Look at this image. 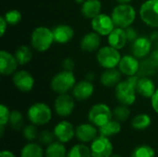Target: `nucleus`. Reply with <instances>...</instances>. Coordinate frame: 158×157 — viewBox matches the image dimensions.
Here are the masks:
<instances>
[{
	"instance_id": "1",
	"label": "nucleus",
	"mask_w": 158,
	"mask_h": 157,
	"mask_svg": "<svg viewBox=\"0 0 158 157\" xmlns=\"http://www.w3.org/2000/svg\"><path fill=\"white\" fill-rule=\"evenodd\" d=\"M111 18L116 25L122 29H126L134 22L136 19V11L130 4H118L111 13Z\"/></svg>"
},
{
	"instance_id": "2",
	"label": "nucleus",
	"mask_w": 158,
	"mask_h": 157,
	"mask_svg": "<svg viewBox=\"0 0 158 157\" xmlns=\"http://www.w3.org/2000/svg\"><path fill=\"white\" fill-rule=\"evenodd\" d=\"M55 42L52 30L40 26L35 28L31 35V44L38 52L47 51Z\"/></svg>"
},
{
	"instance_id": "3",
	"label": "nucleus",
	"mask_w": 158,
	"mask_h": 157,
	"mask_svg": "<svg viewBox=\"0 0 158 157\" xmlns=\"http://www.w3.org/2000/svg\"><path fill=\"white\" fill-rule=\"evenodd\" d=\"M27 117L31 124L35 126H43L51 120L52 110L50 106L44 103H35L29 107Z\"/></svg>"
},
{
	"instance_id": "4",
	"label": "nucleus",
	"mask_w": 158,
	"mask_h": 157,
	"mask_svg": "<svg viewBox=\"0 0 158 157\" xmlns=\"http://www.w3.org/2000/svg\"><path fill=\"white\" fill-rule=\"evenodd\" d=\"M76 79L73 71L63 70L56 73L51 80L52 90L58 93H67L69 91L72 90L76 84Z\"/></svg>"
},
{
	"instance_id": "5",
	"label": "nucleus",
	"mask_w": 158,
	"mask_h": 157,
	"mask_svg": "<svg viewBox=\"0 0 158 157\" xmlns=\"http://www.w3.org/2000/svg\"><path fill=\"white\" fill-rule=\"evenodd\" d=\"M121 57L122 56H120L118 50L110 46L109 44L101 47L96 55L99 65L105 69L116 68L117 67H118Z\"/></svg>"
},
{
	"instance_id": "6",
	"label": "nucleus",
	"mask_w": 158,
	"mask_h": 157,
	"mask_svg": "<svg viewBox=\"0 0 158 157\" xmlns=\"http://www.w3.org/2000/svg\"><path fill=\"white\" fill-rule=\"evenodd\" d=\"M113 118V112L110 107L106 104H96L91 107L88 112V119L89 121L96 126L97 128H101L107 122H109Z\"/></svg>"
},
{
	"instance_id": "7",
	"label": "nucleus",
	"mask_w": 158,
	"mask_h": 157,
	"mask_svg": "<svg viewBox=\"0 0 158 157\" xmlns=\"http://www.w3.org/2000/svg\"><path fill=\"white\" fill-rule=\"evenodd\" d=\"M136 88L127 80L120 81L115 88V95L117 100L125 105H131L136 101Z\"/></svg>"
},
{
	"instance_id": "8",
	"label": "nucleus",
	"mask_w": 158,
	"mask_h": 157,
	"mask_svg": "<svg viewBox=\"0 0 158 157\" xmlns=\"http://www.w3.org/2000/svg\"><path fill=\"white\" fill-rule=\"evenodd\" d=\"M139 13L147 26L158 28V0H147L143 3Z\"/></svg>"
},
{
	"instance_id": "9",
	"label": "nucleus",
	"mask_w": 158,
	"mask_h": 157,
	"mask_svg": "<svg viewBox=\"0 0 158 157\" xmlns=\"http://www.w3.org/2000/svg\"><path fill=\"white\" fill-rule=\"evenodd\" d=\"M92 157H111L113 155V144L108 137L97 136L90 145Z\"/></svg>"
},
{
	"instance_id": "10",
	"label": "nucleus",
	"mask_w": 158,
	"mask_h": 157,
	"mask_svg": "<svg viewBox=\"0 0 158 157\" xmlns=\"http://www.w3.org/2000/svg\"><path fill=\"white\" fill-rule=\"evenodd\" d=\"M92 28L94 31L102 36H108L109 33L116 28V25L111 18L106 14L100 13L92 19Z\"/></svg>"
},
{
	"instance_id": "11",
	"label": "nucleus",
	"mask_w": 158,
	"mask_h": 157,
	"mask_svg": "<svg viewBox=\"0 0 158 157\" xmlns=\"http://www.w3.org/2000/svg\"><path fill=\"white\" fill-rule=\"evenodd\" d=\"M55 111L61 118H67L70 116L75 108V102L73 97L68 93L58 94L55 100Z\"/></svg>"
},
{
	"instance_id": "12",
	"label": "nucleus",
	"mask_w": 158,
	"mask_h": 157,
	"mask_svg": "<svg viewBox=\"0 0 158 157\" xmlns=\"http://www.w3.org/2000/svg\"><path fill=\"white\" fill-rule=\"evenodd\" d=\"M12 81L15 87L23 93H29L34 87V79L27 70L16 71L12 76Z\"/></svg>"
},
{
	"instance_id": "13",
	"label": "nucleus",
	"mask_w": 158,
	"mask_h": 157,
	"mask_svg": "<svg viewBox=\"0 0 158 157\" xmlns=\"http://www.w3.org/2000/svg\"><path fill=\"white\" fill-rule=\"evenodd\" d=\"M53 132L56 139L62 143H69L74 138V136H76L73 125L67 120H62L58 122L55 126Z\"/></svg>"
},
{
	"instance_id": "14",
	"label": "nucleus",
	"mask_w": 158,
	"mask_h": 157,
	"mask_svg": "<svg viewBox=\"0 0 158 157\" xmlns=\"http://www.w3.org/2000/svg\"><path fill=\"white\" fill-rule=\"evenodd\" d=\"M18 61L15 55H12L8 51H0V72L4 76L13 75L18 68Z\"/></svg>"
},
{
	"instance_id": "15",
	"label": "nucleus",
	"mask_w": 158,
	"mask_h": 157,
	"mask_svg": "<svg viewBox=\"0 0 158 157\" xmlns=\"http://www.w3.org/2000/svg\"><path fill=\"white\" fill-rule=\"evenodd\" d=\"M141 62L138 60L137 57L134 56L127 55L121 57L120 62L118 64V69L119 71L128 77L137 75L140 69Z\"/></svg>"
},
{
	"instance_id": "16",
	"label": "nucleus",
	"mask_w": 158,
	"mask_h": 157,
	"mask_svg": "<svg viewBox=\"0 0 158 157\" xmlns=\"http://www.w3.org/2000/svg\"><path fill=\"white\" fill-rule=\"evenodd\" d=\"M98 132L99 130L92 123H83L75 129L76 137L82 143H92L98 136Z\"/></svg>"
},
{
	"instance_id": "17",
	"label": "nucleus",
	"mask_w": 158,
	"mask_h": 157,
	"mask_svg": "<svg viewBox=\"0 0 158 157\" xmlns=\"http://www.w3.org/2000/svg\"><path fill=\"white\" fill-rule=\"evenodd\" d=\"M94 92V86L92 81L85 80L79 81L72 89L73 97L78 101H85L89 99Z\"/></svg>"
},
{
	"instance_id": "18",
	"label": "nucleus",
	"mask_w": 158,
	"mask_h": 157,
	"mask_svg": "<svg viewBox=\"0 0 158 157\" xmlns=\"http://www.w3.org/2000/svg\"><path fill=\"white\" fill-rule=\"evenodd\" d=\"M152 49V41L151 39L142 36L138 37L131 45V51L135 57L144 58L146 57Z\"/></svg>"
},
{
	"instance_id": "19",
	"label": "nucleus",
	"mask_w": 158,
	"mask_h": 157,
	"mask_svg": "<svg viewBox=\"0 0 158 157\" xmlns=\"http://www.w3.org/2000/svg\"><path fill=\"white\" fill-rule=\"evenodd\" d=\"M54 40L57 43H67L72 40L74 36V30L67 24H59L53 30Z\"/></svg>"
},
{
	"instance_id": "20",
	"label": "nucleus",
	"mask_w": 158,
	"mask_h": 157,
	"mask_svg": "<svg viewBox=\"0 0 158 157\" xmlns=\"http://www.w3.org/2000/svg\"><path fill=\"white\" fill-rule=\"evenodd\" d=\"M107 42L110 46L118 50L122 49L128 42L125 29L116 27L107 36Z\"/></svg>"
},
{
	"instance_id": "21",
	"label": "nucleus",
	"mask_w": 158,
	"mask_h": 157,
	"mask_svg": "<svg viewBox=\"0 0 158 157\" xmlns=\"http://www.w3.org/2000/svg\"><path fill=\"white\" fill-rule=\"evenodd\" d=\"M156 84L149 77H140L136 85V92L144 98H152L156 93Z\"/></svg>"
},
{
	"instance_id": "22",
	"label": "nucleus",
	"mask_w": 158,
	"mask_h": 157,
	"mask_svg": "<svg viewBox=\"0 0 158 157\" xmlns=\"http://www.w3.org/2000/svg\"><path fill=\"white\" fill-rule=\"evenodd\" d=\"M100 43V35L95 31H91L82 37L81 41V48L85 52H94L99 48Z\"/></svg>"
},
{
	"instance_id": "23",
	"label": "nucleus",
	"mask_w": 158,
	"mask_h": 157,
	"mask_svg": "<svg viewBox=\"0 0 158 157\" xmlns=\"http://www.w3.org/2000/svg\"><path fill=\"white\" fill-rule=\"evenodd\" d=\"M121 72L119 69L116 68H108L106 69L100 77L101 83L106 87H116L121 80Z\"/></svg>"
},
{
	"instance_id": "24",
	"label": "nucleus",
	"mask_w": 158,
	"mask_h": 157,
	"mask_svg": "<svg viewBox=\"0 0 158 157\" xmlns=\"http://www.w3.org/2000/svg\"><path fill=\"white\" fill-rule=\"evenodd\" d=\"M102 4L100 0H85L81 5V14L86 18L93 19L101 13Z\"/></svg>"
},
{
	"instance_id": "25",
	"label": "nucleus",
	"mask_w": 158,
	"mask_h": 157,
	"mask_svg": "<svg viewBox=\"0 0 158 157\" xmlns=\"http://www.w3.org/2000/svg\"><path fill=\"white\" fill-rule=\"evenodd\" d=\"M68 152L64 143L53 142L45 149V157H67Z\"/></svg>"
},
{
	"instance_id": "26",
	"label": "nucleus",
	"mask_w": 158,
	"mask_h": 157,
	"mask_svg": "<svg viewBox=\"0 0 158 157\" xmlns=\"http://www.w3.org/2000/svg\"><path fill=\"white\" fill-rule=\"evenodd\" d=\"M20 157H44V150L40 144L30 142L21 149Z\"/></svg>"
},
{
	"instance_id": "27",
	"label": "nucleus",
	"mask_w": 158,
	"mask_h": 157,
	"mask_svg": "<svg viewBox=\"0 0 158 157\" xmlns=\"http://www.w3.org/2000/svg\"><path fill=\"white\" fill-rule=\"evenodd\" d=\"M120 130H121V125H120L119 121L113 120V119H111L109 122H107L106 124H105L104 126L99 128L100 135L108 137V138L118 134L120 132Z\"/></svg>"
},
{
	"instance_id": "28",
	"label": "nucleus",
	"mask_w": 158,
	"mask_h": 157,
	"mask_svg": "<svg viewBox=\"0 0 158 157\" xmlns=\"http://www.w3.org/2000/svg\"><path fill=\"white\" fill-rule=\"evenodd\" d=\"M15 57L19 63V65L23 66L29 63L32 58V53L29 46L20 45L17 48L15 52Z\"/></svg>"
},
{
	"instance_id": "29",
	"label": "nucleus",
	"mask_w": 158,
	"mask_h": 157,
	"mask_svg": "<svg viewBox=\"0 0 158 157\" xmlns=\"http://www.w3.org/2000/svg\"><path fill=\"white\" fill-rule=\"evenodd\" d=\"M151 124H152L151 117L144 113L135 116L131 121V126L133 127V129L137 130H143L149 128Z\"/></svg>"
},
{
	"instance_id": "30",
	"label": "nucleus",
	"mask_w": 158,
	"mask_h": 157,
	"mask_svg": "<svg viewBox=\"0 0 158 157\" xmlns=\"http://www.w3.org/2000/svg\"><path fill=\"white\" fill-rule=\"evenodd\" d=\"M67 157H92L91 149L84 143H78L69 149Z\"/></svg>"
},
{
	"instance_id": "31",
	"label": "nucleus",
	"mask_w": 158,
	"mask_h": 157,
	"mask_svg": "<svg viewBox=\"0 0 158 157\" xmlns=\"http://www.w3.org/2000/svg\"><path fill=\"white\" fill-rule=\"evenodd\" d=\"M131 157H156V152L150 145L142 144L132 151Z\"/></svg>"
},
{
	"instance_id": "32",
	"label": "nucleus",
	"mask_w": 158,
	"mask_h": 157,
	"mask_svg": "<svg viewBox=\"0 0 158 157\" xmlns=\"http://www.w3.org/2000/svg\"><path fill=\"white\" fill-rule=\"evenodd\" d=\"M156 69L157 68L151 63L149 58H147L141 62L140 69H139V72L137 75L139 77H149L150 75L154 74Z\"/></svg>"
},
{
	"instance_id": "33",
	"label": "nucleus",
	"mask_w": 158,
	"mask_h": 157,
	"mask_svg": "<svg viewBox=\"0 0 158 157\" xmlns=\"http://www.w3.org/2000/svg\"><path fill=\"white\" fill-rule=\"evenodd\" d=\"M130 115H131V111L128 105H120L117 106L113 111V116L115 117L116 120L119 122L126 121L129 118Z\"/></svg>"
},
{
	"instance_id": "34",
	"label": "nucleus",
	"mask_w": 158,
	"mask_h": 157,
	"mask_svg": "<svg viewBox=\"0 0 158 157\" xmlns=\"http://www.w3.org/2000/svg\"><path fill=\"white\" fill-rule=\"evenodd\" d=\"M9 124L11 128L15 130H19L23 125V117L21 113L18 110H14L10 114Z\"/></svg>"
},
{
	"instance_id": "35",
	"label": "nucleus",
	"mask_w": 158,
	"mask_h": 157,
	"mask_svg": "<svg viewBox=\"0 0 158 157\" xmlns=\"http://www.w3.org/2000/svg\"><path fill=\"white\" fill-rule=\"evenodd\" d=\"M4 17H5L7 24L12 25V26L19 24L22 19V15H21L20 11L18 9H11V10L6 12Z\"/></svg>"
},
{
	"instance_id": "36",
	"label": "nucleus",
	"mask_w": 158,
	"mask_h": 157,
	"mask_svg": "<svg viewBox=\"0 0 158 157\" xmlns=\"http://www.w3.org/2000/svg\"><path fill=\"white\" fill-rule=\"evenodd\" d=\"M23 136L28 142H33L38 136L35 125L31 124V125L26 126L23 129Z\"/></svg>"
},
{
	"instance_id": "37",
	"label": "nucleus",
	"mask_w": 158,
	"mask_h": 157,
	"mask_svg": "<svg viewBox=\"0 0 158 157\" xmlns=\"http://www.w3.org/2000/svg\"><path fill=\"white\" fill-rule=\"evenodd\" d=\"M55 135L54 132H51L49 130H43L39 135H38V140L39 142L44 144V145H49L50 143H52L54 142L55 139Z\"/></svg>"
},
{
	"instance_id": "38",
	"label": "nucleus",
	"mask_w": 158,
	"mask_h": 157,
	"mask_svg": "<svg viewBox=\"0 0 158 157\" xmlns=\"http://www.w3.org/2000/svg\"><path fill=\"white\" fill-rule=\"evenodd\" d=\"M11 112L9 111L8 107L2 104L0 105V126H6L9 122Z\"/></svg>"
},
{
	"instance_id": "39",
	"label": "nucleus",
	"mask_w": 158,
	"mask_h": 157,
	"mask_svg": "<svg viewBox=\"0 0 158 157\" xmlns=\"http://www.w3.org/2000/svg\"><path fill=\"white\" fill-rule=\"evenodd\" d=\"M125 31H126V34H127V38H128V41L133 43L137 38H138V34H137V31L134 28L132 27H128L125 29Z\"/></svg>"
},
{
	"instance_id": "40",
	"label": "nucleus",
	"mask_w": 158,
	"mask_h": 157,
	"mask_svg": "<svg viewBox=\"0 0 158 157\" xmlns=\"http://www.w3.org/2000/svg\"><path fill=\"white\" fill-rule=\"evenodd\" d=\"M62 67H63V70H68V71H72L75 68V62L72 58L70 57H67L63 60L62 63Z\"/></svg>"
},
{
	"instance_id": "41",
	"label": "nucleus",
	"mask_w": 158,
	"mask_h": 157,
	"mask_svg": "<svg viewBox=\"0 0 158 157\" xmlns=\"http://www.w3.org/2000/svg\"><path fill=\"white\" fill-rule=\"evenodd\" d=\"M149 60L156 68H158V42L156 43V48L150 54Z\"/></svg>"
},
{
	"instance_id": "42",
	"label": "nucleus",
	"mask_w": 158,
	"mask_h": 157,
	"mask_svg": "<svg viewBox=\"0 0 158 157\" xmlns=\"http://www.w3.org/2000/svg\"><path fill=\"white\" fill-rule=\"evenodd\" d=\"M151 105H152L154 111L158 115V89H156V93L151 98Z\"/></svg>"
},
{
	"instance_id": "43",
	"label": "nucleus",
	"mask_w": 158,
	"mask_h": 157,
	"mask_svg": "<svg viewBox=\"0 0 158 157\" xmlns=\"http://www.w3.org/2000/svg\"><path fill=\"white\" fill-rule=\"evenodd\" d=\"M7 25H8V24H7V22H6L5 17H4V15H2V16L0 17V35H1V37L4 36V34H5L6 31Z\"/></svg>"
},
{
	"instance_id": "44",
	"label": "nucleus",
	"mask_w": 158,
	"mask_h": 157,
	"mask_svg": "<svg viewBox=\"0 0 158 157\" xmlns=\"http://www.w3.org/2000/svg\"><path fill=\"white\" fill-rule=\"evenodd\" d=\"M0 157H17L11 151L8 150H3L0 153Z\"/></svg>"
},
{
	"instance_id": "45",
	"label": "nucleus",
	"mask_w": 158,
	"mask_h": 157,
	"mask_svg": "<svg viewBox=\"0 0 158 157\" xmlns=\"http://www.w3.org/2000/svg\"><path fill=\"white\" fill-rule=\"evenodd\" d=\"M151 41H158V31H155L151 35Z\"/></svg>"
},
{
	"instance_id": "46",
	"label": "nucleus",
	"mask_w": 158,
	"mask_h": 157,
	"mask_svg": "<svg viewBox=\"0 0 158 157\" xmlns=\"http://www.w3.org/2000/svg\"><path fill=\"white\" fill-rule=\"evenodd\" d=\"M87 75H88V76H87V80L90 81H92L94 80V73H88Z\"/></svg>"
},
{
	"instance_id": "47",
	"label": "nucleus",
	"mask_w": 158,
	"mask_h": 157,
	"mask_svg": "<svg viewBox=\"0 0 158 157\" xmlns=\"http://www.w3.org/2000/svg\"><path fill=\"white\" fill-rule=\"evenodd\" d=\"M119 4H130L131 0H117Z\"/></svg>"
},
{
	"instance_id": "48",
	"label": "nucleus",
	"mask_w": 158,
	"mask_h": 157,
	"mask_svg": "<svg viewBox=\"0 0 158 157\" xmlns=\"http://www.w3.org/2000/svg\"><path fill=\"white\" fill-rule=\"evenodd\" d=\"M84 1H85V0H75V2H76L77 4H80V5H82V4L84 3Z\"/></svg>"
},
{
	"instance_id": "49",
	"label": "nucleus",
	"mask_w": 158,
	"mask_h": 157,
	"mask_svg": "<svg viewBox=\"0 0 158 157\" xmlns=\"http://www.w3.org/2000/svg\"><path fill=\"white\" fill-rule=\"evenodd\" d=\"M111 157H121L120 155H113Z\"/></svg>"
}]
</instances>
